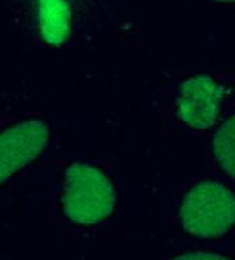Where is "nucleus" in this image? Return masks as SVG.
Here are the masks:
<instances>
[{
	"mask_svg": "<svg viewBox=\"0 0 235 260\" xmlns=\"http://www.w3.org/2000/svg\"><path fill=\"white\" fill-rule=\"evenodd\" d=\"M70 9L64 2H42L39 5L40 30L46 42L59 45L67 39L70 31Z\"/></svg>",
	"mask_w": 235,
	"mask_h": 260,
	"instance_id": "5",
	"label": "nucleus"
},
{
	"mask_svg": "<svg viewBox=\"0 0 235 260\" xmlns=\"http://www.w3.org/2000/svg\"><path fill=\"white\" fill-rule=\"evenodd\" d=\"M173 260H229L220 254H215V253H186V254H181Z\"/></svg>",
	"mask_w": 235,
	"mask_h": 260,
	"instance_id": "7",
	"label": "nucleus"
},
{
	"mask_svg": "<svg viewBox=\"0 0 235 260\" xmlns=\"http://www.w3.org/2000/svg\"><path fill=\"white\" fill-rule=\"evenodd\" d=\"M181 220L192 235L220 237L235 225V195L219 182H200L185 197Z\"/></svg>",
	"mask_w": 235,
	"mask_h": 260,
	"instance_id": "2",
	"label": "nucleus"
},
{
	"mask_svg": "<svg viewBox=\"0 0 235 260\" xmlns=\"http://www.w3.org/2000/svg\"><path fill=\"white\" fill-rule=\"evenodd\" d=\"M64 211L82 225H93L107 219L116 206V191L101 170L84 162H74L65 172Z\"/></svg>",
	"mask_w": 235,
	"mask_h": 260,
	"instance_id": "1",
	"label": "nucleus"
},
{
	"mask_svg": "<svg viewBox=\"0 0 235 260\" xmlns=\"http://www.w3.org/2000/svg\"><path fill=\"white\" fill-rule=\"evenodd\" d=\"M223 89L209 76H197L181 84L178 96L179 118L194 129L212 127L219 115Z\"/></svg>",
	"mask_w": 235,
	"mask_h": 260,
	"instance_id": "4",
	"label": "nucleus"
},
{
	"mask_svg": "<svg viewBox=\"0 0 235 260\" xmlns=\"http://www.w3.org/2000/svg\"><path fill=\"white\" fill-rule=\"evenodd\" d=\"M213 151L223 170L235 178V115L226 120L216 132Z\"/></svg>",
	"mask_w": 235,
	"mask_h": 260,
	"instance_id": "6",
	"label": "nucleus"
},
{
	"mask_svg": "<svg viewBox=\"0 0 235 260\" xmlns=\"http://www.w3.org/2000/svg\"><path fill=\"white\" fill-rule=\"evenodd\" d=\"M49 130L43 121L27 120L0 133V182L8 179L45 149Z\"/></svg>",
	"mask_w": 235,
	"mask_h": 260,
	"instance_id": "3",
	"label": "nucleus"
}]
</instances>
